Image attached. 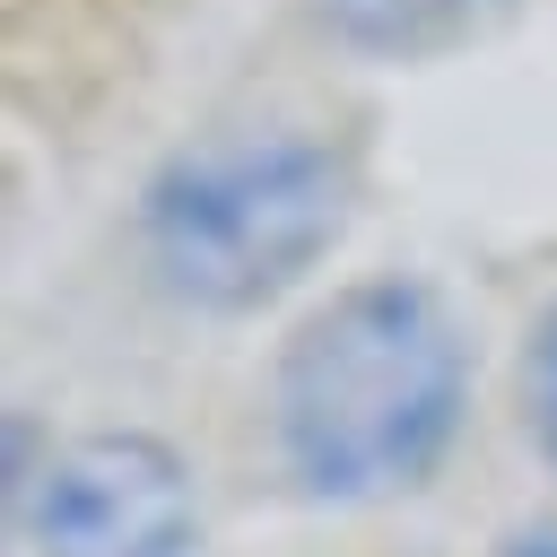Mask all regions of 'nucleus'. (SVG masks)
I'll list each match as a JSON object with an SVG mask.
<instances>
[{
	"instance_id": "nucleus-1",
	"label": "nucleus",
	"mask_w": 557,
	"mask_h": 557,
	"mask_svg": "<svg viewBox=\"0 0 557 557\" xmlns=\"http://www.w3.org/2000/svg\"><path fill=\"white\" fill-rule=\"evenodd\" d=\"M470 409V357L435 287L357 278L313 305L270 374V435L313 496L418 487Z\"/></svg>"
},
{
	"instance_id": "nucleus-2",
	"label": "nucleus",
	"mask_w": 557,
	"mask_h": 557,
	"mask_svg": "<svg viewBox=\"0 0 557 557\" xmlns=\"http://www.w3.org/2000/svg\"><path fill=\"white\" fill-rule=\"evenodd\" d=\"M348 218V165L305 131H235L165 157L139 191V252L174 305L252 313L296 287Z\"/></svg>"
},
{
	"instance_id": "nucleus-3",
	"label": "nucleus",
	"mask_w": 557,
	"mask_h": 557,
	"mask_svg": "<svg viewBox=\"0 0 557 557\" xmlns=\"http://www.w3.org/2000/svg\"><path fill=\"white\" fill-rule=\"evenodd\" d=\"M17 496L35 557H191L200 522L183 453L139 426H104L44 453V470Z\"/></svg>"
},
{
	"instance_id": "nucleus-4",
	"label": "nucleus",
	"mask_w": 557,
	"mask_h": 557,
	"mask_svg": "<svg viewBox=\"0 0 557 557\" xmlns=\"http://www.w3.org/2000/svg\"><path fill=\"white\" fill-rule=\"evenodd\" d=\"M513 0H322V26L366 61H444L479 44Z\"/></svg>"
},
{
	"instance_id": "nucleus-5",
	"label": "nucleus",
	"mask_w": 557,
	"mask_h": 557,
	"mask_svg": "<svg viewBox=\"0 0 557 557\" xmlns=\"http://www.w3.org/2000/svg\"><path fill=\"white\" fill-rule=\"evenodd\" d=\"M522 418H531V444L557 461V305L540 313V331L522 348Z\"/></svg>"
},
{
	"instance_id": "nucleus-6",
	"label": "nucleus",
	"mask_w": 557,
	"mask_h": 557,
	"mask_svg": "<svg viewBox=\"0 0 557 557\" xmlns=\"http://www.w3.org/2000/svg\"><path fill=\"white\" fill-rule=\"evenodd\" d=\"M522 557H548V548H522Z\"/></svg>"
},
{
	"instance_id": "nucleus-7",
	"label": "nucleus",
	"mask_w": 557,
	"mask_h": 557,
	"mask_svg": "<svg viewBox=\"0 0 557 557\" xmlns=\"http://www.w3.org/2000/svg\"><path fill=\"white\" fill-rule=\"evenodd\" d=\"M548 557H557V548H548Z\"/></svg>"
}]
</instances>
